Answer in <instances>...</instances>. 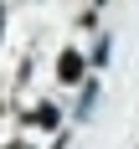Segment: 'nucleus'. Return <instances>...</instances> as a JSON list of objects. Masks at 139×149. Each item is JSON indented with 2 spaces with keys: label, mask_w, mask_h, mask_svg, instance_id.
I'll list each match as a JSON object with an SVG mask.
<instances>
[{
  "label": "nucleus",
  "mask_w": 139,
  "mask_h": 149,
  "mask_svg": "<svg viewBox=\"0 0 139 149\" xmlns=\"http://www.w3.org/2000/svg\"><path fill=\"white\" fill-rule=\"evenodd\" d=\"M57 77H62V82H77V77H82V52H62Z\"/></svg>",
  "instance_id": "f257e3e1"
},
{
  "label": "nucleus",
  "mask_w": 139,
  "mask_h": 149,
  "mask_svg": "<svg viewBox=\"0 0 139 149\" xmlns=\"http://www.w3.org/2000/svg\"><path fill=\"white\" fill-rule=\"evenodd\" d=\"M0 31H5V15H0Z\"/></svg>",
  "instance_id": "20e7f679"
},
{
  "label": "nucleus",
  "mask_w": 139,
  "mask_h": 149,
  "mask_svg": "<svg viewBox=\"0 0 139 149\" xmlns=\"http://www.w3.org/2000/svg\"><path fill=\"white\" fill-rule=\"evenodd\" d=\"M93 103H98V82H82V98H77V113L88 118V113H93Z\"/></svg>",
  "instance_id": "f03ea898"
},
{
  "label": "nucleus",
  "mask_w": 139,
  "mask_h": 149,
  "mask_svg": "<svg viewBox=\"0 0 139 149\" xmlns=\"http://www.w3.org/2000/svg\"><path fill=\"white\" fill-rule=\"evenodd\" d=\"M36 123H46V129H57V108H52V103H41V113H36Z\"/></svg>",
  "instance_id": "7ed1b4c3"
}]
</instances>
